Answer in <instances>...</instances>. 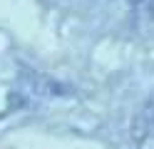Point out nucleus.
I'll return each mask as SVG.
<instances>
[{
    "label": "nucleus",
    "instance_id": "obj_1",
    "mask_svg": "<svg viewBox=\"0 0 154 149\" xmlns=\"http://www.w3.org/2000/svg\"><path fill=\"white\" fill-rule=\"evenodd\" d=\"M137 149H154V134L142 137V139H139V144H137Z\"/></svg>",
    "mask_w": 154,
    "mask_h": 149
}]
</instances>
